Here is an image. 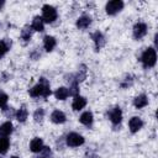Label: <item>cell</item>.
Segmentation results:
<instances>
[{
	"label": "cell",
	"instance_id": "obj_27",
	"mask_svg": "<svg viewBox=\"0 0 158 158\" xmlns=\"http://www.w3.org/2000/svg\"><path fill=\"white\" fill-rule=\"evenodd\" d=\"M4 4H5V2H4V1H2V0H1V1H0V9H1V7H2V6H4Z\"/></svg>",
	"mask_w": 158,
	"mask_h": 158
},
{
	"label": "cell",
	"instance_id": "obj_7",
	"mask_svg": "<svg viewBox=\"0 0 158 158\" xmlns=\"http://www.w3.org/2000/svg\"><path fill=\"white\" fill-rule=\"evenodd\" d=\"M109 116H110V120H111V122H112L114 125H118V123L121 122V120H122L121 109H120V107H114V109L110 111Z\"/></svg>",
	"mask_w": 158,
	"mask_h": 158
},
{
	"label": "cell",
	"instance_id": "obj_13",
	"mask_svg": "<svg viewBox=\"0 0 158 158\" xmlns=\"http://www.w3.org/2000/svg\"><path fill=\"white\" fill-rule=\"evenodd\" d=\"M31 28L35 30V31L42 32V31L44 30L42 17H40V16H35V17H33V21H32V25H31Z\"/></svg>",
	"mask_w": 158,
	"mask_h": 158
},
{
	"label": "cell",
	"instance_id": "obj_11",
	"mask_svg": "<svg viewBox=\"0 0 158 158\" xmlns=\"http://www.w3.org/2000/svg\"><path fill=\"white\" fill-rule=\"evenodd\" d=\"M85 105H86V99H85V98H83V96H79V95L74 96V100H73V104H72V106H73V109H74L75 111H78V110H81V109H83Z\"/></svg>",
	"mask_w": 158,
	"mask_h": 158
},
{
	"label": "cell",
	"instance_id": "obj_24",
	"mask_svg": "<svg viewBox=\"0 0 158 158\" xmlns=\"http://www.w3.org/2000/svg\"><path fill=\"white\" fill-rule=\"evenodd\" d=\"M31 35H32L31 28L25 27V28L22 30V32H21V38H22V40H25V41H28V40L31 38Z\"/></svg>",
	"mask_w": 158,
	"mask_h": 158
},
{
	"label": "cell",
	"instance_id": "obj_9",
	"mask_svg": "<svg viewBox=\"0 0 158 158\" xmlns=\"http://www.w3.org/2000/svg\"><path fill=\"white\" fill-rule=\"evenodd\" d=\"M128 126H130V130L132 133L137 132L142 126H143V121L139 118V117H132L128 122Z\"/></svg>",
	"mask_w": 158,
	"mask_h": 158
},
{
	"label": "cell",
	"instance_id": "obj_28",
	"mask_svg": "<svg viewBox=\"0 0 158 158\" xmlns=\"http://www.w3.org/2000/svg\"><path fill=\"white\" fill-rule=\"evenodd\" d=\"M11 158H19V157H16V156H14V157H11Z\"/></svg>",
	"mask_w": 158,
	"mask_h": 158
},
{
	"label": "cell",
	"instance_id": "obj_19",
	"mask_svg": "<svg viewBox=\"0 0 158 158\" xmlns=\"http://www.w3.org/2000/svg\"><path fill=\"white\" fill-rule=\"evenodd\" d=\"M54 95H56V98H57L58 100H64V99H67V96L69 95V91H68L67 88L62 86V88H58V89L56 90Z\"/></svg>",
	"mask_w": 158,
	"mask_h": 158
},
{
	"label": "cell",
	"instance_id": "obj_18",
	"mask_svg": "<svg viewBox=\"0 0 158 158\" xmlns=\"http://www.w3.org/2000/svg\"><path fill=\"white\" fill-rule=\"evenodd\" d=\"M79 120H80V122H81L83 125L90 126V125L93 123V114H91L90 111H85V112L81 114V116H80Z\"/></svg>",
	"mask_w": 158,
	"mask_h": 158
},
{
	"label": "cell",
	"instance_id": "obj_23",
	"mask_svg": "<svg viewBox=\"0 0 158 158\" xmlns=\"http://www.w3.org/2000/svg\"><path fill=\"white\" fill-rule=\"evenodd\" d=\"M43 116H44V111H43V109H37V110L35 111V114H33V118H35L36 122H42Z\"/></svg>",
	"mask_w": 158,
	"mask_h": 158
},
{
	"label": "cell",
	"instance_id": "obj_26",
	"mask_svg": "<svg viewBox=\"0 0 158 158\" xmlns=\"http://www.w3.org/2000/svg\"><path fill=\"white\" fill-rule=\"evenodd\" d=\"M41 152H42V154L40 157H36V158H51V154L52 153H51V149L48 147H43Z\"/></svg>",
	"mask_w": 158,
	"mask_h": 158
},
{
	"label": "cell",
	"instance_id": "obj_8",
	"mask_svg": "<svg viewBox=\"0 0 158 158\" xmlns=\"http://www.w3.org/2000/svg\"><path fill=\"white\" fill-rule=\"evenodd\" d=\"M91 38L94 40L95 49H96V51H99V49L105 44V37H104V35H102L101 32H99V31L94 32V33L91 35Z\"/></svg>",
	"mask_w": 158,
	"mask_h": 158
},
{
	"label": "cell",
	"instance_id": "obj_17",
	"mask_svg": "<svg viewBox=\"0 0 158 158\" xmlns=\"http://www.w3.org/2000/svg\"><path fill=\"white\" fill-rule=\"evenodd\" d=\"M12 132V123L11 122H4L0 126V136L1 137H6Z\"/></svg>",
	"mask_w": 158,
	"mask_h": 158
},
{
	"label": "cell",
	"instance_id": "obj_21",
	"mask_svg": "<svg viewBox=\"0 0 158 158\" xmlns=\"http://www.w3.org/2000/svg\"><path fill=\"white\" fill-rule=\"evenodd\" d=\"M9 144H10L9 138H6V137H1L0 138V154L6 153V151L9 148Z\"/></svg>",
	"mask_w": 158,
	"mask_h": 158
},
{
	"label": "cell",
	"instance_id": "obj_16",
	"mask_svg": "<svg viewBox=\"0 0 158 158\" xmlns=\"http://www.w3.org/2000/svg\"><path fill=\"white\" fill-rule=\"evenodd\" d=\"M147 104H148V99H147V96H146L144 94H142V95H138V96H137V98L133 100V105H135L137 109L144 107Z\"/></svg>",
	"mask_w": 158,
	"mask_h": 158
},
{
	"label": "cell",
	"instance_id": "obj_2",
	"mask_svg": "<svg viewBox=\"0 0 158 158\" xmlns=\"http://www.w3.org/2000/svg\"><path fill=\"white\" fill-rule=\"evenodd\" d=\"M141 60H142L144 68L153 67V65L156 64V60H157V53H156V49H154V48H151V47L147 48V49L142 53Z\"/></svg>",
	"mask_w": 158,
	"mask_h": 158
},
{
	"label": "cell",
	"instance_id": "obj_20",
	"mask_svg": "<svg viewBox=\"0 0 158 158\" xmlns=\"http://www.w3.org/2000/svg\"><path fill=\"white\" fill-rule=\"evenodd\" d=\"M16 118L20 121V122H25L26 118H27V110L25 106H22L17 112H16Z\"/></svg>",
	"mask_w": 158,
	"mask_h": 158
},
{
	"label": "cell",
	"instance_id": "obj_10",
	"mask_svg": "<svg viewBox=\"0 0 158 158\" xmlns=\"http://www.w3.org/2000/svg\"><path fill=\"white\" fill-rule=\"evenodd\" d=\"M42 148H43V141H42L40 137H36V138H33V139L31 141V143H30V149H31L33 153L41 152Z\"/></svg>",
	"mask_w": 158,
	"mask_h": 158
},
{
	"label": "cell",
	"instance_id": "obj_15",
	"mask_svg": "<svg viewBox=\"0 0 158 158\" xmlns=\"http://www.w3.org/2000/svg\"><path fill=\"white\" fill-rule=\"evenodd\" d=\"M43 46H44V49L47 52L52 51L56 47V38L52 37V36H46L44 40H43Z\"/></svg>",
	"mask_w": 158,
	"mask_h": 158
},
{
	"label": "cell",
	"instance_id": "obj_3",
	"mask_svg": "<svg viewBox=\"0 0 158 158\" xmlns=\"http://www.w3.org/2000/svg\"><path fill=\"white\" fill-rule=\"evenodd\" d=\"M57 19V10L51 5H43L42 7V20L44 22H53Z\"/></svg>",
	"mask_w": 158,
	"mask_h": 158
},
{
	"label": "cell",
	"instance_id": "obj_12",
	"mask_svg": "<svg viewBox=\"0 0 158 158\" xmlns=\"http://www.w3.org/2000/svg\"><path fill=\"white\" fill-rule=\"evenodd\" d=\"M90 23H91V17H90V16H86V15H83V16H80V17L78 19V21H77V27L84 30V28H86Z\"/></svg>",
	"mask_w": 158,
	"mask_h": 158
},
{
	"label": "cell",
	"instance_id": "obj_14",
	"mask_svg": "<svg viewBox=\"0 0 158 158\" xmlns=\"http://www.w3.org/2000/svg\"><path fill=\"white\" fill-rule=\"evenodd\" d=\"M51 120H52L54 123H63V122L65 121V115H64L62 111L56 110V111L52 112V115H51Z\"/></svg>",
	"mask_w": 158,
	"mask_h": 158
},
{
	"label": "cell",
	"instance_id": "obj_4",
	"mask_svg": "<svg viewBox=\"0 0 158 158\" xmlns=\"http://www.w3.org/2000/svg\"><path fill=\"white\" fill-rule=\"evenodd\" d=\"M67 144L69 147H78L80 144L84 143V138L83 136H80L79 133H75V132H70L68 136H67Z\"/></svg>",
	"mask_w": 158,
	"mask_h": 158
},
{
	"label": "cell",
	"instance_id": "obj_1",
	"mask_svg": "<svg viewBox=\"0 0 158 158\" xmlns=\"http://www.w3.org/2000/svg\"><path fill=\"white\" fill-rule=\"evenodd\" d=\"M30 95L33 98L37 96H43V98H48L51 95V89H49V84L44 78L40 79V83L37 85H35L31 90H30Z\"/></svg>",
	"mask_w": 158,
	"mask_h": 158
},
{
	"label": "cell",
	"instance_id": "obj_6",
	"mask_svg": "<svg viewBox=\"0 0 158 158\" xmlns=\"http://www.w3.org/2000/svg\"><path fill=\"white\" fill-rule=\"evenodd\" d=\"M147 33V25L143 23V22H138L133 26V37L136 40H139L142 38L143 36H146Z\"/></svg>",
	"mask_w": 158,
	"mask_h": 158
},
{
	"label": "cell",
	"instance_id": "obj_5",
	"mask_svg": "<svg viewBox=\"0 0 158 158\" xmlns=\"http://www.w3.org/2000/svg\"><path fill=\"white\" fill-rule=\"evenodd\" d=\"M122 7H123V2L121 0H112L106 4V12L109 15H115L116 12L122 10Z\"/></svg>",
	"mask_w": 158,
	"mask_h": 158
},
{
	"label": "cell",
	"instance_id": "obj_22",
	"mask_svg": "<svg viewBox=\"0 0 158 158\" xmlns=\"http://www.w3.org/2000/svg\"><path fill=\"white\" fill-rule=\"evenodd\" d=\"M10 46H11V43L9 41H6V40H1L0 41V58L9 51Z\"/></svg>",
	"mask_w": 158,
	"mask_h": 158
},
{
	"label": "cell",
	"instance_id": "obj_25",
	"mask_svg": "<svg viewBox=\"0 0 158 158\" xmlns=\"http://www.w3.org/2000/svg\"><path fill=\"white\" fill-rule=\"evenodd\" d=\"M7 104V95L5 93H0V109H5Z\"/></svg>",
	"mask_w": 158,
	"mask_h": 158
}]
</instances>
